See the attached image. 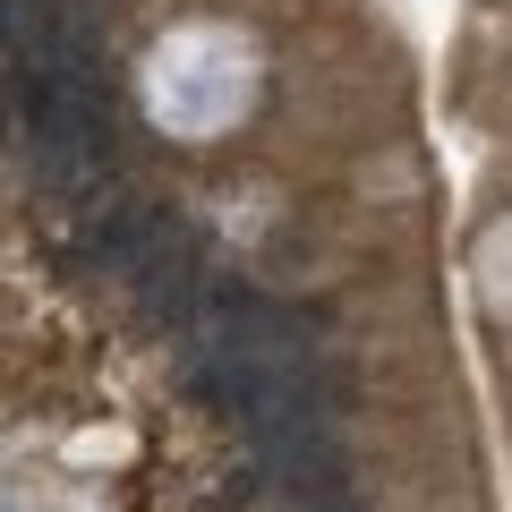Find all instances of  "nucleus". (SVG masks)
Wrapping results in <instances>:
<instances>
[{
    "label": "nucleus",
    "instance_id": "2",
    "mask_svg": "<svg viewBox=\"0 0 512 512\" xmlns=\"http://www.w3.org/2000/svg\"><path fill=\"white\" fill-rule=\"evenodd\" d=\"M478 274H487V299H495V308L512 316V222H504V231L487 239V256H478Z\"/></svg>",
    "mask_w": 512,
    "mask_h": 512
},
{
    "label": "nucleus",
    "instance_id": "1",
    "mask_svg": "<svg viewBox=\"0 0 512 512\" xmlns=\"http://www.w3.org/2000/svg\"><path fill=\"white\" fill-rule=\"evenodd\" d=\"M256 103V52L222 26H180L146 60V111L171 137H222Z\"/></svg>",
    "mask_w": 512,
    "mask_h": 512
}]
</instances>
